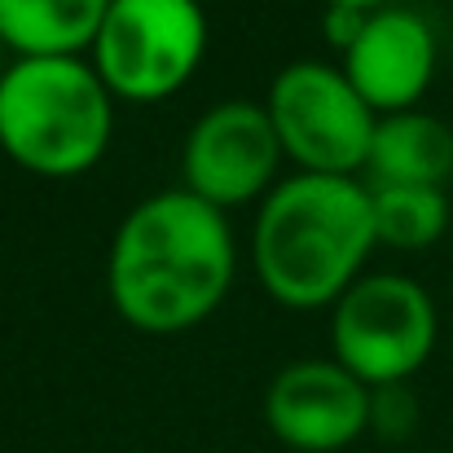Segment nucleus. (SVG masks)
<instances>
[{
	"label": "nucleus",
	"mask_w": 453,
	"mask_h": 453,
	"mask_svg": "<svg viewBox=\"0 0 453 453\" xmlns=\"http://www.w3.org/2000/svg\"><path fill=\"white\" fill-rule=\"evenodd\" d=\"M326 4H352V9H379L383 0H326Z\"/></svg>",
	"instance_id": "15"
},
{
	"label": "nucleus",
	"mask_w": 453,
	"mask_h": 453,
	"mask_svg": "<svg viewBox=\"0 0 453 453\" xmlns=\"http://www.w3.org/2000/svg\"><path fill=\"white\" fill-rule=\"evenodd\" d=\"M330 343L334 361L365 388L410 383V374L423 370L436 348V303L423 282L405 273L357 278L334 300Z\"/></svg>",
	"instance_id": "4"
},
{
	"label": "nucleus",
	"mask_w": 453,
	"mask_h": 453,
	"mask_svg": "<svg viewBox=\"0 0 453 453\" xmlns=\"http://www.w3.org/2000/svg\"><path fill=\"white\" fill-rule=\"evenodd\" d=\"M269 119L278 128L282 154L300 163V172L352 176L365 167L379 115L352 88L343 66L300 58L282 66L269 84Z\"/></svg>",
	"instance_id": "6"
},
{
	"label": "nucleus",
	"mask_w": 453,
	"mask_h": 453,
	"mask_svg": "<svg viewBox=\"0 0 453 453\" xmlns=\"http://www.w3.org/2000/svg\"><path fill=\"white\" fill-rule=\"evenodd\" d=\"M365 13L370 9H352V4H326V13H321V31H326V40L343 53L352 40H357V31L365 27Z\"/></svg>",
	"instance_id": "14"
},
{
	"label": "nucleus",
	"mask_w": 453,
	"mask_h": 453,
	"mask_svg": "<svg viewBox=\"0 0 453 453\" xmlns=\"http://www.w3.org/2000/svg\"><path fill=\"white\" fill-rule=\"evenodd\" d=\"M111 0H0V44L18 58H80Z\"/></svg>",
	"instance_id": "11"
},
{
	"label": "nucleus",
	"mask_w": 453,
	"mask_h": 453,
	"mask_svg": "<svg viewBox=\"0 0 453 453\" xmlns=\"http://www.w3.org/2000/svg\"><path fill=\"white\" fill-rule=\"evenodd\" d=\"M269 432L303 453H334L370 432V388L334 357H303L273 374L265 392Z\"/></svg>",
	"instance_id": "8"
},
{
	"label": "nucleus",
	"mask_w": 453,
	"mask_h": 453,
	"mask_svg": "<svg viewBox=\"0 0 453 453\" xmlns=\"http://www.w3.org/2000/svg\"><path fill=\"white\" fill-rule=\"evenodd\" d=\"M418 423V401L410 392V383H383L370 388V427L383 441H405Z\"/></svg>",
	"instance_id": "13"
},
{
	"label": "nucleus",
	"mask_w": 453,
	"mask_h": 453,
	"mask_svg": "<svg viewBox=\"0 0 453 453\" xmlns=\"http://www.w3.org/2000/svg\"><path fill=\"white\" fill-rule=\"evenodd\" d=\"M0 49H4V44H0Z\"/></svg>",
	"instance_id": "16"
},
{
	"label": "nucleus",
	"mask_w": 453,
	"mask_h": 453,
	"mask_svg": "<svg viewBox=\"0 0 453 453\" xmlns=\"http://www.w3.org/2000/svg\"><path fill=\"white\" fill-rule=\"evenodd\" d=\"M203 49L207 13L198 0H111L93 35V66L111 93L158 102L194 75Z\"/></svg>",
	"instance_id": "5"
},
{
	"label": "nucleus",
	"mask_w": 453,
	"mask_h": 453,
	"mask_svg": "<svg viewBox=\"0 0 453 453\" xmlns=\"http://www.w3.org/2000/svg\"><path fill=\"white\" fill-rule=\"evenodd\" d=\"M234 229L225 207L180 189L142 198L111 242V300L119 317L146 334L198 326L234 282Z\"/></svg>",
	"instance_id": "1"
},
{
	"label": "nucleus",
	"mask_w": 453,
	"mask_h": 453,
	"mask_svg": "<svg viewBox=\"0 0 453 453\" xmlns=\"http://www.w3.org/2000/svg\"><path fill=\"white\" fill-rule=\"evenodd\" d=\"M115 133L111 88L84 58H13L0 71V146L40 176L88 172Z\"/></svg>",
	"instance_id": "3"
},
{
	"label": "nucleus",
	"mask_w": 453,
	"mask_h": 453,
	"mask_svg": "<svg viewBox=\"0 0 453 453\" xmlns=\"http://www.w3.org/2000/svg\"><path fill=\"white\" fill-rule=\"evenodd\" d=\"M374 238L401 251L432 247L449 225V198L436 185H370Z\"/></svg>",
	"instance_id": "12"
},
{
	"label": "nucleus",
	"mask_w": 453,
	"mask_h": 453,
	"mask_svg": "<svg viewBox=\"0 0 453 453\" xmlns=\"http://www.w3.org/2000/svg\"><path fill=\"white\" fill-rule=\"evenodd\" d=\"M370 185L357 176L296 172L278 180L256 216V273L287 308L339 300L374 247Z\"/></svg>",
	"instance_id": "2"
},
{
	"label": "nucleus",
	"mask_w": 453,
	"mask_h": 453,
	"mask_svg": "<svg viewBox=\"0 0 453 453\" xmlns=\"http://www.w3.org/2000/svg\"><path fill=\"white\" fill-rule=\"evenodd\" d=\"M343 75L374 115L414 111L436 75V31L414 9H370L357 40L343 49Z\"/></svg>",
	"instance_id": "9"
},
{
	"label": "nucleus",
	"mask_w": 453,
	"mask_h": 453,
	"mask_svg": "<svg viewBox=\"0 0 453 453\" xmlns=\"http://www.w3.org/2000/svg\"><path fill=\"white\" fill-rule=\"evenodd\" d=\"M278 163H282V142L269 119V106L247 97H229L203 111L180 150L185 189L216 207L269 194Z\"/></svg>",
	"instance_id": "7"
},
{
	"label": "nucleus",
	"mask_w": 453,
	"mask_h": 453,
	"mask_svg": "<svg viewBox=\"0 0 453 453\" xmlns=\"http://www.w3.org/2000/svg\"><path fill=\"white\" fill-rule=\"evenodd\" d=\"M374 185H445L453 176V128L423 111L379 115L365 154Z\"/></svg>",
	"instance_id": "10"
}]
</instances>
